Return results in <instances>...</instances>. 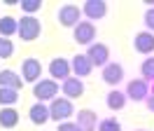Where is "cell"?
<instances>
[{
	"mask_svg": "<svg viewBox=\"0 0 154 131\" xmlns=\"http://www.w3.org/2000/svg\"><path fill=\"white\" fill-rule=\"evenodd\" d=\"M42 33V24H40L38 17H28L23 14L19 19V28H17V35H19L21 42H35Z\"/></svg>",
	"mask_w": 154,
	"mask_h": 131,
	"instance_id": "cell-1",
	"label": "cell"
},
{
	"mask_svg": "<svg viewBox=\"0 0 154 131\" xmlns=\"http://www.w3.org/2000/svg\"><path fill=\"white\" fill-rule=\"evenodd\" d=\"M75 115V105L66 96H56L54 101H49V117L54 122H66Z\"/></svg>",
	"mask_w": 154,
	"mask_h": 131,
	"instance_id": "cell-2",
	"label": "cell"
},
{
	"mask_svg": "<svg viewBox=\"0 0 154 131\" xmlns=\"http://www.w3.org/2000/svg\"><path fill=\"white\" fill-rule=\"evenodd\" d=\"M33 96H35L40 103L54 101V98L58 96V82H56V80H51V77L35 82V84H33Z\"/></svg>",
	"mask_w": 154,
	"mask_h": 131,
	"instance_id": "cell-3",
	"label": "cell"
},
{
	"mask_svg": "<svg viewBox=\"0 0 154 131\" xmlns=\"http://www.w3.org/2000/svg\"><path fill=\"white\" fill-rule=\"evenodd\" d=\"M56 19L63 28H75L77 24H79V19H82V7H77L72 2H66V5L58 7Z\"/></svg>",
	"mask_w": 154,
	"mask_h": 131,
	"instance_id": "cell-4",
	"label": "cell"
},
{
	"mask_svg": "<svg viewBox=\"0 0 154 131\" xmlns=\"http://www.w3.org/2000/svg\"><path fill=\"white\" fill-rule=\"evenodd\" d=\"M96 35H98V28L96 24H91V21H79L75 28H72V40H75L77 45H94L96 42Z\"/></svg>",
	"mask_w": 154,
	"mask_h": 131,
	"instance_id": "cell-5",
	"label": "cell"
},
{
	"mask_svg": "<svg viewBox=\"0 0 154 131\" xmlns=\"http://www.w3.org/2000/svg\"><path fill=\"white\" fill-rule=\"evenodd\" d=\"M87 59L91 61V66H96V68H103V66L110 63V47L103 45V42H94V45L87 47Z\"/></svg>",
	"mask_w": 154,
	"mask_h": 131,
	"instance_id": "cell-6",
	"label": "cell"
},
{
	"mask_svg": "<svg viewBox=\"0 0 154 131\" xmlns=\"http://www.w3.org/2000/svg\"><path fill=\"white\" fill-rule=\"evenodd\" d=\"M42 70H45V68H42V63H40V59H35V56L23 59V63H21V77H23V82H28V84L40 82Z\"/></svg>",
	"mask_w": 154,
	"mask_h": 131,
	"instance_id": "cell-7",
	"label": "cell"
},
{
	"mask_svg": "<svg viewBox=\"0 0 154 131\" xmlns=\"http://www.w3.org/2000/svg\"><path fill=\"white\" fill-rule=\"evenodd\" d=\"M49 75H51V80H68L70 75H72V68H70V61L63 59V56H54L51 61H49Z\"/></svg>",
	"mask_w": 154,
	"mask_h": 131,
	"instance_id": "cell-8",
	"label": "cell"
},
{
	"mask_svg": "<svg viewBox=\"0 0 154 131\" xmlns=\"http://www.w3.org/2000/svg\"><path fill=\"white\" fill-rule=\"evenodd\" d=\"M126 98H131V101H135V103H140L143 101L145 103V98L149 96V82H145L143 77L140 80H131V82L126 84Z\"/></svg>",
	"mask_w": 154,
	"mask_h": 131,
	"instance_id": "cell-9",
	"label": "cell"
},
{
	"mask_svg": "<svg viewBox=\"0 0 154 131\" xmlns=\"http://www.w3.org/2000/svg\"><path fill=\"white\" fill-rule=\"evenodd\" d=\"M82 14L94 24V21H98V19H103L107 14V2H105V0H84Z\"/></svg>",
	"mask_w": 154,
	"mask_h": 131,
	"instance_id": "cell-10",
	"label": "cell"
},
{
	"mask_svg": "<svg viewBox=\"0 0 154 131\" xmlns=\"http://www.w3.org/2000/svg\"><path fill=\"white\" fill-rule=\"evenodd\" d=\"M133 49L138 54H145V56H152L154 54V33L149 30H140L133 35Z\"/></svg>",
	"mask_w": 154,
	"mask_h": 131,
	"instance_id": "cell-11",
	"label": "cell"
},
{
	"mask_svg": "<svg viewBox=\"0 0 154 131\" xmlns=\"http://www.w3.org/2000/svg\"><path fill=\"white\" fill-rule=\"evenodd\" d=\"M100 77H103V82H105V84L115 87V84H119L122 80H124V66L117 63V61H110L107 66H103Z\"/></svg>",
	"mask_w": 154,
	"mask_h": 131,
	"instance_id": "cell-12",
	"label": "cell"
},
{
	"mask_svg": "<svg viewBox=\"0 0 154 131\" xmlns=\"http://www.w3.org/2000/svg\"><path fill=\"white\" fill-rule=\"evenodd\" d=\"M61 91H63L66 98L75 101V98H79V96H84V82H82L79 77H72V75H70L68 80L61 82Z\"/></svg>",
	"mask_w": 154,
	"mask_h": 131,
	"instance_id": "cell-13",
	"label": "cell"
},
{
	"mask_svg": "<svg viewBox=\"0 0 154 131\" xmlns=\"http://www.w3.org/2000/svg\"><path fill=\"white\" fill-rule=\"evenodd\" d=\"M70 68H72V73H75V77H89L91 75V70H94V66H91V61L87 59V54H75L72 59H70Z\"/></svg>",
	"mask_w": 154,
	"mask_h": 131,
	"instance_id": "cell-14",
	"label": "cell"
},
{
	"mask_svg": "<svg viewBox=\"0 0 154 131\" xmlns=\"http://www.w3.org/2000/svg\"><path fill=\"white\" fill-rule=\"evenodd\" d=\"M98 112L91 110V108H82V110H77V124L82 126L84 131H96L98 126Z\"/></svg>",
	"mask_w": 154,
	"mask_h": 131,
	"instance_id": "cell-15",
	"label": "cell"
},
{
	"mask_svg": "<svg viewBox=\"0 0 154 131\" xmlns=\"http://www.w3.org/2000/svg\"><path fill=\"white\" fill-rule=\"evenodd\" d=\"M0 87H7V89H17V91H21L23 77H21L19 73H14L12 68H2V70H0Z\"/></svg>",
	"mask_w": 154,
	"mask_h": 131,
	"instance_id": "cell-16",
	"label": "cell"
},
{
	"mask_svg": "<svg viewBox=\"0 0 154 131\" xmlns=\"http://www.w3.org/2000/svg\"><path fill=\"white\" fill-rule=\"evenodd\" d=\"M28 120L33 122V124H45V122H49L51 120V117H49V105L47 103H33V105H30L28 108Z\"/></svg>",
	"mask_w": 154,
	"mask_h": 131,
	"instance_id": "cell-17",
	"label": "cell"
},
{
	"mask_svg": "<svg viewBox=\"0 0 154 131\" xmlns=\"http://www.w3.org/2000/svg\"><path fill=\"white\" fill-rule=\"evenodd\" d=\"M126 94L124 91H119V89H112V91H107L105 96V105H107V110H124V105H126Z\"/></svg>",
	"mask_w": 154,
	"mask_h": 131,
	"instance_id": "cell-18",
	"label": "cell"
},
{
	"mask_svg": "<svg viewBox=\"0 0 154 131\" xmlns=\"http://www.w3.org/2000/svg\"><path fill=\"white\" fill-rule=\"evenodd\" d=\"M19 112L14 110V108H0V126H2V129H14V126H17V124H19Z\"/></svg>",
	"mask_w": 154,
	"mask_h": 131,
	"instance_id": "cell-19",
	"label": "cell"
},
{
	"mask_svg": "<svg viewBox=\"0 0 154 131\" xmlns=\"http://www.w3.org/2000/svg\"><path fill=\"white\" fill-rule=\"evenodd\" d=\"M17 28H19V19H14L12 14L0 17V37H12V35H17Z\"/></svg>",
	"mask_w": 154,
	"mask_h": 131,
	"instance_id": "cell-20",
	"label": "cell"
},
{
	"mask_svg": "<svg viewBox=\"0 0 154 131\" xmlns=\"http://www.w3.org/2000/svg\"><path fill=\"white\" fill-rule=\"evenodd\" d=\"M19 91L17 89H7V87H0V108H10L14 103H19Z\"/></svg>",
	"mask_w": 154,
	"mask_h": 131,
	"instance_id": "cell-21",
	"label": "cell"
},
{
	"mask_svg": "<svg viewBox=\"0 0 154 131\" xmlns=\"http://www.w3.org/2000/svg\"><path fill=\"white\" fill-rule=\"evenodd\" d=\"M140 77H143L145 82L154 84V56L143 59V63H140Z\"/></svg>",
	"mask_w": 154,
	"mask_h": 131,
	"instance_id": "cell-22",
	"label": "cell"
},
{
	"mask_svg": "<svg viewBox=\"0 0 154 131\" xmlns=\"http://www.w3.org/2000/svg\"><path fill=\"white\" fill-rule=\"evenodd\" d=\"M96 131H122V122L117 117H105V120L98 122Z\"/></svg>",
	"mask_w": 154,
	"mask_h": 131,
	"instance_id": "cell-23",
	"label": "cell"
},
{
	"mask_svg": "<svg viewBox=\"0 0 154 131\" xmlns=\"http://www.w3.org/2000/svg\"><path fill=\"white\" fill-rule=\"evenodd\" d=\"M21 12H26L28 17H35V12L42 9V0H21Z\"/></svg>",
	"mask_w": 154,
	"mask_h": 131,
	"instance_id": "cell-24",
	"label": "cell"
},
{
	"mask_svg": "<svg viewBox=\"0 0 154 131\" xmlns=\"http://www.w3.org/2000/svg\"><path fill=\"white\" fill-rule=\"evenodd\" d=\"M14 54V42L10 37H0V59H10Z\"/></svg>",
	"mask_w": 154,
	"mask_h": 131,
	"instance_id": "cell-25",
	"label": "cell"
},
{
	"mask_svg": "<svg viewBox=\"0 0 154 131\" xmlns=\"http://www.w3.org/2000/svg\"><path fill=\"white\" fill-rule=\"evenodd\" d=\"M143 21H145V30H149V33H154V5L152 7H147L145 9V17H143Z\"/></svg>",
	"mask_w": 154,
	"mask_h": 131,
	"instance_id": "cell-26",
	"label": "cell"
},
{
	"mask_svg": "<svg viewBox=\"0 0 154 131\" xmlns=\"http://www.w3.org/2000/svg\"><path fill=\"white\" fill-rule=\"evenodd\" d=\"M58 131H84L82 129V126H79V124H77V122H61V124H58Z\"/></svg>",
	"mask_w": 154,
	"mask_h": 131,
	"instance_id": "cell-27",
	"label": "cell"
},
{
	"mask_svg": "<svg viewBox=\"0 0 154 131\" xmlns=\"http://www.w3.org/2000/svg\"><path fill=\"white\" fill-rule=\"evenodd\" d=\"M145 105H147L149 112H154V84H152V89H149V96L145 98Z\"/></svg>",
	"mask_w": 154,
	"mask_h": 131,
	"instance_id": "cell-28",
	"label": "cell"
},
{
	"mask_svg": "<svg viewBox=\"0 0 154 131\" xmlns=\"http://www.w3.org/2000/svg\"><path fill=\"white\" fill-rule=\"evenodd\" d=\"M135 131H149V129H135Z\"/></svg>",
	"mask_w": 154,
	"mask_h": 131,
	"instance_id": "cell-29",
	"label": "cell"
}]
</instances>
